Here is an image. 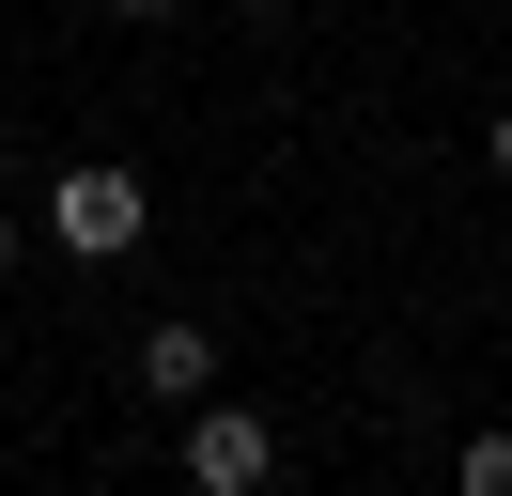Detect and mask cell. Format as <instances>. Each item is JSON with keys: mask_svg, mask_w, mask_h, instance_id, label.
Returning a JSON list of instances; mask_svg holds the SVG:
<instances>
[{"mask_svg": "<svg viewBox=\"0 0 512 496\" xmlns=\"http://www.w3.org/2000/svg\"><path fill=\"white\" fill-rule=\"evenodd\" d=\"M187 481L202 496H264V481H280V434H264L249 403H202V419H187Z\"/></svg>", "mask_w": 512, "mask_h": 496, "instance_id": "obj_2", "label": "cell"}, {"mask_svg": "<svg viewBox=\"0 0 512 496\" xmlns=\"http://www.w3.org/2000/svg\"><path fill=\"white\" fill-rule=\"evenodd\" d=\"M481 155H497V186H512V109H497V124H481Z\"/></svg>", "mask_w": 512, "mask_h": 496, "instance_id": "obj_5", "label": "cell"}, {"mask_svg": "<svg viewBox=\"0 0 512 496\" xmlns=\"http://www.w3.org/2000/svg\"><path fill=\"white\" fill-rule=\"evenodd\" d=\"M0 279H16V202H0Z\"/></svg>", "mask_w": 512, "mask_h": 496, "instance_id": "obj_6", "label": "cell"}, {"mask_svg": "<svg viewBox=\"0 0 512 496\" xmlns=\"http://www.w3.org/2000/svg\"><path fill=\"white\" fill-rule=\"evenodd\" d=\"M249 16H280V0H249Z\"/></svg>", "mask_w": 512, "mask_h": 496, "instance_id": "obj_8", "label": "cell"}, {"mask_svg": "<svg viewBox=\"0 0 512 496\" xmlns=\"http://www.w3.org/2000/svg\"><path fill=\"white\" fill-rule=\"evenodd\" d=\"M140 217H156V202H140V171H109V155H78V171L47 186V233H63L78 264H125V248H140Z\"/></svg>", "mask_w": 512, "mask_h": 496, "instance_id": "obj_1", "label": "cell"}, {"mask_svg": "<svg viewBox=\"0 0 512 496\" xmlns=\"http://www.w3.org/2000/svg\"><path fill=\"white\" fill-rule=\"evenodd\" d=\"M466 496H512V434H466Z\"/></svg>", "mask_w": 512, "mask_h": 496, "instance_id": "obj_4", "label": "cell"}, {"mask_svg": "<svg viewBox=\"0 0 512 496\" xmlns=\"http://www.w3.org/2000/svg\"><path fill=\"white\" fill-rule=\"evenodd\" d=\"M125 16H171V0H125Z\"/></svg>", "mask_w": 512, "mask_h": 496, "instance_id": "obj_7", "label": "cell"}, {"mask_svg": "<svg viewBox=\"0 0 512 496\" xmlns=\"http://www.w3.org/2000/svg\"><path fill=\"white\" fill-rule=\"evenodd\" d=\"M140 388H156V403H202V388H218V341H202V326H156V341H140Z\"/></svg>", "mask_w": 512, "mask_h": 496, "instance_id": "obj_3", "label": "cell"}]
</instances>
